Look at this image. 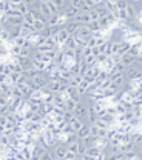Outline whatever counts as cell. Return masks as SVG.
Returning <instances> with one entry per match:
<instances>
[{"label": "cell", "instance_id": "obj_24", "mask_svg": "<svg viewBox=\"0 0 142 160\" xmlns=\"http://www.w3.org/2000/svg\"><path fill=\"white\" fill-rule=\"evenodd\" d=\"M88 136H90V125L87 123V125H85L82 129H79V131H77V137L83 140L85 137H88Z\"/></svg>", "mask_w": 142, "mask_h": 160}, {"label": "cell", "instance_id": "obj_22", "mask_svg": "<svg viewBox=\"0 0 142 160\" xmlns=\"http://www.w3.org/2000/svg\"><path fill=\"white\" fill-rule=\"evenodd\" d=\"M66 148H68V151H70V152H73V154H77V156H79V140H77V142L66 143Z\"/></svg>", "mask_w": 142, "mask_h": 160}, {"label": "cell", "instance_id": "obj_30", "mask_svg": "<svg viewBox=\"0 0 142 160\" xmlns=\"http://www.w3.org/2000/svg\"><path fill=\"white\" fill-rule=\"evenodd\" d=\"M23 3H25L29 9H37V8H39V5H40V2H39V0H23Z\"/></svg>", "mask_w": 142, "mask_h": 160}, {"label": "cell", "instance_id": "obj_40", "mask_svg": "<svg viewBox=\"0 0 142 160\" xmlns=\"http://www.w3.org/2000/svg\"><path fill=\"white\" fill-rule=\"evenodd\" d=\"M87 148H88L87 143H85L82 139H79V156H83V154L87 152Z\"/></svg>", "mask_w": 142, "mask_h": 160}, {"label": "cell", "instance_id": "obj_55", "mask_svg": "<svg viewBox=\"0 0 142 160\" xmlns=\"http://www.w3.org/2000/svg\"><path fill=\"white\" fill-rule=\"evenodd\" d=\"M76 157H77V154H73V152H70V151H68V154H66L65 160H76Z\"/></svg>", "mask_w": 142, "mask_h": 160}, {"label": "cell", "instance_id": "obj_49", "mask_svg": "<svg viewBox=\"0 0 142 160\" xmlns=\"http://www.w3.org/2000/svg\"><path fill=\"white\" fill-rule=\"evenodd\" d=\"M96 125H97L101 129H108V128H110V125H108V123H105V122H103L102 119H97V120H96Z\"/></svg>", "mask_w": 142, "mask_h": 160}, {"label": "cell", "instance_id": "obj_47", "mask_svg": "<svg viewBox=\"0 0 142 160\" xmlns=\"http://www.w3.org/2000/svg\"><path fill=\"white\" fill-rule=\"evenodd\" d=\"M8 103H9L8 94H0V106H5V105H8Z\"/></svg>", "mask_w": 142, "mask_h": 160}, {"label": "cell", "instance_id": "obj_7", "mask_svg": "<svg viewBox=\"0 0 142 160\" xmlns=\"http://www.w3.org/2000/svg\"><path fill=\"white\" fill-rule=\"evenodd\" d=\"M77 37H81V39H83L85 42L90 39V37H93V32L90 31V28L88 26H85V25H82L81 28H79V31H77V34H76Z\"/></svg>", "mask_w": 142, "mask_h": 160}, {"label": "cell", "instance_id": "obj_3", "mask_svg": "<svg viewBox=\"0 0 142 160\" xmlns=\"http://www.w3.org/2000/svg\"><path fill=\"white\" fill-rule=\"evenodd\" d=\"M136 62H138V54H136V52H133L131 49H130L127 54H124V56H122V63H124L125 66L134 65Z\"/></svg>", "mask_w": 142, "mask_h": 160}, {"label": "cell", "instance_id": "obj_23", "mask_svg": "<svg viewBox=\"0 0 142 160\" xmlns=\"http://www.w3.org/2000/svg\"><path fill=\"white\" fill-rule=\"evenodd\" d=\"M63 48H66V49H76V48H77V43H76V37H74V36H71L70 39L65 42Z\"/></svg>", "mask_w": 142, "mask_h": 160}, {"label": "cell", "instance_id": "obj_20", "mask_svg": "<svg viewBox=\"0 0 142 160\" xmlns=\"http://www.w3.org/2000/svg\"><path fill=\"white\" fill-rule=\"evenodd\" d=\"M101 152H102L101 148H97L96 145H93V146H88V148H87V152H85V154H90V156H93V157H97Z\"/></svg>", "mask_w": 142, "mask_h": 160}, {"label": "cell", "instance_id": "obj_32", "mask_svg": "<svg viewBox=\"0 0 142 160\" xmlns=\"http://www.w3.org/2000/svg\"><path fill=\"white\" fill-rule=\"evenodd\" d=\"M85 60V63L91 68V66H94V65H97V57H94V56H87V57H83Z\"/></svg>", "mask_w": 142, "mask_h": 160}, {"label": "cell", "instance_id": "obj_19", "mask_svg": "<svg viewBox=\"0 0 142 160\" xmlns=\"http://www.w3.org/2000/svg\"><path fill=\"white\" fill-rule=\"evenodd\" d=\"M5 16H6V17H23L20 14V11H19L16 6H11V8L5 12Z\"/></svg>", "mask_w": 142, "mask_h": 160}, {"label": "cell", "instance_id": "obj_39", "mask_svg": "<svg viewBox=\"0 0 142 160\" xmlns=\"http://www.w3.org/2000/svg\"><path fill=\"white\" fill-rule=\"evenodd\" d=\"M116 6H118L119 11H124L128 6V0H116Z\"/></svg>", "mask_w": 142, "mask_h": 160}, {"label": "cell", "instance_id": "obj_11", "mask_svg": "<svg viewBox=\"0 0 142 160\" xmlns=\"http://www.w3.org/2000/svg\"><path fill=\"white\" fill-rule=\"evenodd\" d=\"M131 46H133V43L131 42H128V40H121L119 42V54H127L130 49H131Z\"/></svg>", "mask_w": 142, "mask_h": 160}, {"label": "cell", "instance_id": "obj_5", "mask_svg": "<svg viewBox=\"0 0 142 160\" xmlns=\"http://www.w3.org/2000/svg\"><path fill=\"white\" fill-rule=\"evenodd\" d=\"M17 63L20 65L25 71H29V69H34V60L31 57H19Z\"/></svg>", "mask_w": 142, "mask_h": 160}, {"label": "cell", "instance_id": "obj_6", "mask_svg": "<svg viewBox=\"0 0 142 160\" xmlns=\"http://www.w3.org/2000/svg\"><path fill=\"white\" fill-rule=\"evenodd\" d=\"M136 143L133 142V140H130V142H125V143H121L119 145V151H121L122 154H127V152H131V151H136Z\"/></svg>", "mask_w": 142, "mask_h": 160}, {"label": "cell", "instance_id": "obj_26", "mask_svg": "<svg viewBox=\"0 0 142 160\" xmlns=\"http://www.w3.org/2000/svg\"><path fill=\"white\" fill-rule=\"evenodd\" d=\"M85 125H87V120H83V119H76L74 122H73V128H74L76 132H77L79 129H82Z\"/></svg>", "mask_w": 142, "mask_h": 160}, {"label": "cell", "instance_id": "obj_17", "mask_svg": "<svg viewBox=\"0 0 142 160\" xmlns=\"http://www.w3.org/2000/svg\"><path fill=\"white\" fill-rule=\"evenodd\" d=\"M9 36H11V43H13L17 37H20L22 36V28L20 26H14V28H11V29H9Z\"/></svg>", "mask_w": 142, "mask_h": 160}, {"label": "cell", "instance_id": "obj_36", "mask_svg": "<svg viewBox=\"0 0 142 160\" xmlns=\"http://www.w3.org/2000/svg\"><path fill=\"white\" fill-rule=\"evenodd\" d=\"M99 132H101V128H99L96 123L90 125V134H91V136H96V137H99Z\"/></svg>", "mask_w": 142, "mask_h": 160}, {"label": "cell", "instance_id": "obj_15", "mask_svg": "<svg viewBox=\"0 0 142 160\" xmlns=\"http://www.w3.org/2000/svg\"><path fill=\"white\" fill-rule=\"evenodd\" d=\"M48 85H50V89H51V92H53V94H59V92H60L62 85H60V82H59V80H53V82H50Z\"/></svg>", "mask_w": 142, "mask_h": 160}, {"label": "cell", "instance_id": "obj_45", "mask_svg": "<svg viewBox=\"0 0 142 160\" xmlns=\"http://www.w3.org/2000/svg\"><path fill=\"white\" fill-rule=\"evenodd\" d=\"M36 49H37L39 52H42V54H45V52H48V51H51L53 48H51V46H48V45L45 43V45H40V46H36Z\"/></svg>", "mask_w": 142, "mask_h": 160}, {"label": "cell", "instance_id": "obj_56", "mask_svg": "<svg viewBox=\"0 0 142 160\" xmlns=\"http://www.w3.org/2000/svg\"><path fill=\"white\" fill-rule=\"evenodd\" d=\"M9 3H11L13 6H16V8H17L19 5H22V3H23V0H9Z\"/></svg>", "mask_w": 142, "mask_h": 160}, {"label": "cell", "instance_id": "obj_44", "mask_svg": "<svg viewBox=\"0 0 142 160\" xmlns=\"http://www.w3.org/2000/svg\"><path fill=\"white\" fill-rule=\"evenodd\" d=\"M14 45H17V46H20V48H23L25 46V43H26V37H23V36H20V37H17V39L13 42Z\"/></svg>", "mask_w": 142, "mask_h": 160}, {"label": "cell", "instance_id": "obj_25", "mask_svg": "<svg viewBox=\"0 0 142 160\" xmlns=\"http://www.w3.org/2000/svg\"><path fill=\"white\" fill-rule=\"evenodd\" d=\"M88 28H90V31H91L93 34L102 32V28H101V25H99V22H91V23L88 25Z\"/></svg>", "mask_w": 142, "mask_h": 160}, {"label": "cell", "instance_id": "obj_2", "mask_svg": "<svg viewBox=\"0 0 142 160\" xmlns=\"http://www.w3.org/2000/svg\"><path fill=\"white\" fill-rule=\"evenodd\" d=\"M74 114H76L77 119L87 120V117H88V105H87L85 100H82V102L77 103V106H76V109H74Z\"/></svg>", "mask_w": 142, "mask_h": 160}, {"label": "cell", "instance_id": "obj_59", "mask_svg": "<svg viewBox=\"0 0 142 160\" xmlns=\"http://www.w3.org/2000/svg\"><path fill=\"white\" fill-rule=\"evenodd\" d=\"M142 0H128V3H131V5H141Z\"/></svg>", "mask_w": 142, "mask_h": 160}, {"label": "cell", "instance_id": "obj_48", "mask_svg": "<svg viewBox=\"0 0 142 160\" xmlns=\"http://www.w3.org/2000/svg\"><path fill=\"white\" fill-rule=\"evenodd\" d=\"M62 74V79H71L73 77V72H71V69H63V71H60Z\"/></svg>", "mask_w": 142, "mask_h": 160}, {"label": "cell", "instance_id": "obj_62", "mask_svg": "<svg viewBox=\"0 0 142 160\" xmlns=\"http://www.w3.org/2000/svg\"><path fill=\"white\" fill-rule=\"evenodd\" d=\"M54 160H59V159H54Z\"/></svg>", "mask_w": 142, "mask_h": 160}, {"label": "cell", "instance_id": "obj_14", "mask_svg": "<svg viewBox=\"0 0 142 160\" xmlns=\"http://www.w3.org/2000/svg\"><path fill=\"white\" fill-rule=\"evenodd\" d=\"M20 28H22V36H23V37H28L29 34L36 32V31H34V26H33V25H28V23H25V22H23V25H22Z\"/></svg>", "mask_w": 142, "mask_h": 160}, {"label": "cell", "instance_id": "obj_38", "mask_svg": "<svg viewBox=\"0 0 142 160\" xmlns=\"http://www.w3.org/2000/svg\"><path fill=\"white\" fill-rule=\"evenodd\" d=\"M65 52H63V49L62 51H57V56H56V59H54V62L57 63V65H60V63H63L65 62Z\"/></svg>", "mask_w": 142, "mask_h": 160}, {"label": "cell", "instance_id": "obj_41", "mask_svg": "<svg viewBox=\"0 0 142 160\" xmlns=\"http://www.w3.org/2000/svg\"><path fill=\"white\" fill-rule=\"evenodd\" d=\"M111 77H108V79H105V80H102L101 83H99V86H101V89H107V88H110L111 86Z\"/></svg>", "mask_w": 142, "mask_h": 160}, {"label": "cell", "instance_id": "obj_27", "mask_svg": "<svg viewBox=\"0 0 142 160\" xmlns=\"http://www.w3.org/2000/svg\"><path fill=\"white\" fill-rule=\"evenodd\" d=\"M59 19H60V14H53L48 17V26H56L59 25Z\"/></svg>", "mask_w": 142, "mask_h": 160}, {"label": "cell", "instance_id": "obj_52", "mask_svg": "<svg viewBox=\"0 0 142 160\" xmlns=\"http://www.w3.org/2000/svg\"><path fill=\"white\" fill-rule=\"evenodd\" d=\"M13 72H17V74H23V72H25V69L22 68L19 63H14V66H13Z\"/></svg>", "mask_w": 142, "mask_h": 160}, {"label": "cell", "instance_id": "obj_10", "mask_svg": "<svg viewBox=\"0 0 142 160\" xmlns=\"http://www.w3.org/2000/svg\"><path fill=\"white\" fill-rule=\"evenodd\" d=\"M13 66H14V63L3 62V63L0 65V74H3V76H11V74H13Z\"/></svg>", "mask_w": 142, "mask_h": 160}, {"label": "cell", "instance_id": "obj_8", "mask_svg": "<svg viewBox=\"0 0 142 160\" xmlns=\"http://www.w3.org/2000/svg\"><path fill=\"white\" fill-rule=\"evenodd\" d=\"M70 37H71V34H70V32H68L65 28H62L60 31H59V34L56 36V40H57V43H59V45H62V46H63V45H65V42L70 39Z\"/></svg>", "mask_w": 142, "mask_h": 160}, {"label": "cell", "instance_id": "obj_12", "mask_svg": "<svg viewBox=\"0 0 142 160\" xmlns=\"http://www.w3.org/2000/svg\"><path fill=\"white\" fill-rule=\"evenodd\" d=\"M73 20H77L81 25H85V26H88L90 23H91V17H90V12H81L76 19Z\"/></svg>", "mask_w": 142, "mask_h": 160}, {"label": "cell", "instance_id": "obj_34", "mask_svg": "<svg viewBox=\"0 0 142 160\" xmlns=\"http://www.w3.org/2000/svg\"><path fill=\"white\" fill-rule=\"evenodd\" d=\"M0 145H3V146H9V145H11V136L0 134Z\"/></svg>", "mask_w": 142, "mask_h": 160}, {"label": "cell", "instance_id": "obj_28", "mask_svg": "<svg viewBox=\"0 0 142 160\" xmlns=\"http://www.w3.org/2000/svg\"><path fill=\"white\" fill-rule=\"evenodd\" d=\"M65 106H66V109H68V111H74V109H76V106H77V102L68 97V99L65 100Z\"/></svg>", "mask_w": 142, "mask_h": 160}, {"label": "cell", "instance_id": "obj_4", "mask_svg": "<svg viewBox=\"0 0 142 160\" xmlns=\"http://www.w3.org/2000/svg\"><path fill=\"white\" fill-rule=\"evenodd\" d=\"M81 26H82V25L77 22V20H68V23L65 25V29H66V31H68L71 36H76Z\"/></svg>", "mask_w": 142, "mask_h": 160}, {"label": "cell", "instance_id": "obj_50", "mask_svg": "<svg viewBox=\"0 0 142 160\" xmlns=\"http://www.w3.org/2000/svg\"><path fill=\"white\" fill-rule=\"evenodd\" d=\"M90 17H91V22H99V20H101V16L97 14L96 9H93V11L90 12Z\"/></svg>", "mask_w": 142, "mask_h": 160}, {"label": "cell", "instance_id": "obj_21", "mask_svg": "<svg viewBox=\"0 0 142 160\" xmlns=\"http://www.w3.org/2000/svg\"><path fill=\"white\" fill-rule=\"evenodd\" d=\"M76 119H77V117H76L74 111H68V109H66V111L63 112V120H65L66 123H73Z\"/></svg>", "mask_w": 142, "mask_h": 160}, {"label": "cell", "instance_id": "obj_43", "mask_svg": "<svg viewBox=\"0 0 142 160\" xmlns=\"http://www.w3.org/2000/svg\"><path fill=\"white\" fill-rule=\"evenodd\" d=\"M108 77H110V72H108V71H107V69H102L101 71V74H99V76H97V82H99V83H101L102 80H105V79H108Z\"/></svg>", "mask_w": 142, "mask_h": 160}, {"label": "cell", "instance_id": "obj_54", "mask_svg": "<svg viewBox=\"0 0 142 160\" xmlns=\"http://www.w3.org/2000/svg\"><path fill=\"white\" fill-rule=\"evenodd\" d=\"M91 52H93V49H91V48H88V46H85V48H83V57L91 56Z\"/></svg>", "mask_w": 142, "mask_h": 160}, {"label": "cell", "instance_id": "obj_60", "mask_svg": "<svg viewBox=\"0 0 142 160\" xmlns=\"http://www.w3.org/2000/svg\"><path fill=\"white\" fill-rule=\"evenodd\" d=\"M39 2H40V3H50L51 0H39Z\"/></svg>", "mask_w": 142, "mask_h": 160}, {"label": "cell", "instance_id": "obj_53", "mask_svg": "<svg viewBox=\"0 0 142 160\" xmlns=\"http://www.w3.org/2000/svg\"><path fill=\"white\" fill-rule=\"evenodd\" d=\"M107 57H108L107 54H101V56H97V65H102V63L107 60Z\"/></svg>", "mask_w": 142, "mask_h": 160}, {"label": "cell", "instance_id": "obj_58", "mask_svg": "<svg viewBox=\"0 0 142 160\" xmlns=\"http://www.w3.org/2000/svg\"><path fill=\"white\" fill-rule=\"evenodd\" d=\"M83 160H96V157H93L90 154H83Z\"/></svg>", "mask_w": 142, "mask_h": 160}, {"label": "cell", "instance_id": "obj_16", "mask_svg": "<svg viewBox=\"0 0 142 160\" xmlns=\"http://www.w3.org/2000/svg\"><path fill=\"white\" fill-rule=\"evenodd\" d=\"M114 65H116V63H114V62H113V59L108 56V57H107V60L102 63L101 66H102V69H107L108 72H111V71H113V68H114Z\"/></svg>", "mask_w": 142, "mask_h": 160}, {"label": "cell", "instance_id": "obj_18", "mask_svg": "<svg viewBox=\"0 0 142 160\" xmlns=\"http://www.w3.org/2000/svg\"><path fill=\"white\" fill-rule=\"evenodd\" d=\"M82 82H83V76H81V74H77V76H73V77L70 79V86H73V88H77Z\"/></svg>", "mask_w": 142, "mask_h": 160}, {"label": "cell", "instance_id": "obj_51", "mask_svg": "<svg viewBox=\"0 0 142 160\" xmlns=\"http://www.w3.org/2000/svg\"><path fill=\"white\" fill-rule=\"evenodd\" d=\"M46 43V37L43 34H39V37L36 40V46H40V45H45Z\"/></svg>", "mask_w": 142, "mask_h": 160}, {"label": "cell", "instance_id": "obj_13", "mask_svg": "<svg viewBox=\"0 0 142 160\" xmlns=\"http://www.w3.org/2000/svg\"><path fill=\"white\" fill-rule=\"evenodd\" d=\"M37 11L40 12L43 17H46V19H48L50 16H53V14H51V9H50V3H40L39 8H37Z\"/></svg>", "mask_w": 142, "mask_h": 160}, {"label": "cell", "instance_id": "obj_29", "mask_svg": "<svg viewBox=\"0 0 142 160\" xmlns=\"http://www.w3.org/2000/svg\"><path fill=\"white\" fill-rule=\"evenodd\" d=\"M110 143V140L107 139V137H97V140H96V146L97 148H101V149H103V148H107V145Z\"/></svg>", "mask_w": 142, "mask_h": 160}, {"label": "cell", "instance_id": "obj_37", "mask_svg": "<svg viewBox=\"0 0 142 160\" xmlns=\"http://www.w3.org/2000/svg\"><path fill=\"white\" fill-rule=\"evenodd\" d=\"M96 140H97L96 136H91V134H90L88 137H85V139H83V142L87 143V146H93V145H96Z\"/></svg>", "mask_w": 142, "mask_h": 160}, {"label": "cell", "instance_id": "obj_9", "mask_svg": "<svg viewBox=\"0 0 142 160\" xmlns=\"http://www.w3.org/2000/svg\"><path fill=\"white\" fill-rule=\"evenodd\" d=\"M63 14H65V17H68L70 20H73L81 14V8H79V6H71V8H68Z\"/></svg>", "mask_w": 142, "mask_h": 160}, {"label": "cell", "instance_id": "obj_35", "mask_svg": "<svg viewBox=\"0 0 142 160\" xmlns=\"http://www.w3.org/2000/svg\"><path fill=\"white\" fill-rule=\"evenodd\" d=\"M96 11H97V14L101 16V19L102 17H105V16H108V12H110V11L105 8V5H99V6L96 8Z\"/></svg>", "mask_w": 142, "mask_h": 160}, {"label": "cell", "instance_id": "obj_1", "mask_svg": "<svg viewBox=\"0 0 142 160\" xmlns=\"http://www.w3.org/2000/svg\"><path fill=\"white\" fill-rule=\"evenodd\" d=\"M53 154H54V159H59V160H65L66 154H68V148H66V143L63 142H59L53 149Z\"/></svg>", "mask_w": 142, "mask_h": 160}, {"label": "cell", "instance_id": "obj_31", "mask_svg": "<svg viewBox=\"0 0 142 160\" xmlns=\"http://www.w3.org/2000/svg\"><path fill=\"white\" fill-rule=\"evenodd\" d=\"M60 132L63 136H68V134H73V132H76V131H74V128H73V123H66Z\"/></svg>", "mask_w": 142, "mask_h": 160}, {"label": "cell", "instance_id": "obj_61", "mask_svg": "<svg viewBox=\"0 0 142 160\" xmlns=\"http://www.w3.org/2000/svg\"><path fill=\"white\" fill-rule=\"evenodd\" d=\"M0 28H2V22H0Z\"/></svg>", "mask_w": 142, "mask_h": 160}, {"label": "cell", "instance_id": "obj_57", "mask_svg": "<svg viewBox=\"0 0 142 160\" xmlns=\"http://www.w3.org/2000/svg\"><path fill=\"white\" fill-rule=\"evenodd\" d=\"M81 3H82V0H71V5L73 6H81Z\"/></svg>", "mask_w": 142, "mask_h": 160}, {"label": "cell", "instance_id": "obj_33", "mask_svg": "<svg viewBox=\"0 0 142 160\" xmlns=\"http://www.w3.org/2000/svg\"><path fill=\"white\" fill-rule=\"evenodd\" d=\"M125 65L122 63V62H118L116 65H114V68H113V71L110 72V74H113V72H125Z\"/></svg>", "mask_w": 142, "mask_h": 160}, {"label": "cell", "instance_id": "obj_42", "mask_svg": "<svg viewBox=\"0 0 142 160\" xmlns=\"http://www.w3.org/2000/svg\"><path fill=\"white\" fill-rule=\"evenodd\" d=\"M40 160H54V154H53V151H51V149H46V151L43 152V156H42Z\"/></svg>", "mask_w": 142, "mask_h": 160}, {"label": "cell", "instance_id": "obj_46", "mask_svg": "<svg viewBox=\"0 0 142 160\" xmlns=\"http://www.w3.org/2000/svg\"><path fill=\"white\" fill-rule=\"evenodd\" d=\"M17 9L20 11V14H22V16H25L26 12H29V11H31V9H29V8H28V6H26L25 3H22V5H19V6H17Z\"/></svg>", "mask_w": 142, "mask_h": 160}]
</instances>
